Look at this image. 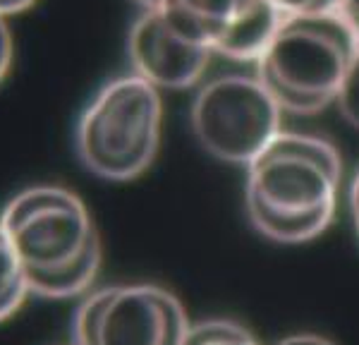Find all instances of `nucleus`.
Wrapping results in <instances>:
<instances>
[{"mask_svg":"<svg viewBox=\"0 0 359 345\" xmlns=\"http://www.w3.org/2000/svg\"><path fill=\"white\" fill-rule=\"evenodd\" d=\"M276 345H335V343L326 336H318V333H294V336L278 341Z\"/></svg>","mask_w":359,"mask_h":345,"instance_id":"obj_16","label":"nucleus"},{"mask_svg":"<svg viewBox=\"0 0 359 345\" xmlns=\"http://www.w3.org/2000/svg\"><path fill=\"white\" fill-rule=\"evenodd\" d=\"M182 345H262V343L240 321L204 319L189 324Z\"/></svg>","mask_w":359,"mask_h":345,"instance_id":"obj_10","label":"nucleus"},{"mask_svg":"<svg viewBox=\"0 0 359 345\" xmlns=\"http://www.w3.org/2000/svg\"><path fill=\"white\" fill-rule=\"evenodd\" d=\"M15 60V39L13 29L8 25V17L0 15V84L5 82V77L10 74Z\"/></svg>","mask_w":359,"mask_h":345,"instance_id":"obj_13","label":"nucleus"},{"mask_svg":"<svg viewBox=\"0 0 359 345\" xmlns=\"http://www.w3.org/2000/svg\"><path fill=\"white\" fill-rule=\"evenodd\" d=\"M189 125L208 156L247 168L280 135L283 108L257 74H221L196 89Z\"/></svg>","mask_w":359,"mask_h":345,"instance_id":"obj_5","label":"nucleus"},{"mask_svg":"<svg viewBox=\"0 0 359 345\" xmlns=\"http://www.w3.org/2000/svg\"><path fill=\"white\" fill-rule=\"evenodd\" d=\"M158 10L213 53L240 62H257L283 17L269 0H161Z\"/></svg>","mask_w":359,"mask_h":345,"instance_id":"obj_7","label":"nucleus"},{"mask_svg":"<svg viewBox=\"0 0 359 345\" xmlns=\"http://www.w3.org/2000/svg\"><path fill=\"white\" fill-rule=\"evenodd\" d=\"M347 206H350V218H352V226H355V235L359 240V168H357L355 177H352V182H350Z\"/></svg>","mask_w":359,"mask_h":345,"instance_id":"obj_15","label":"nucleus"},{"mask_svg":"<svg viewBox=\"0 0 359 345\" xmlns=\"http://www.w3.org/2000/svg\"><path fill=\"white\" fill-rule=\"evenodd\" d=\"M335 10L359 36V0H335Z\"/></svg>","mask_w":359,"mask_h":345,"instance_id":"obj_14","label":"nucleus"},{"mask_svg":"<svg viewBox=\"0 0 359 345\" xmlns=\"http://www.w3.org/2000/svg\"><path fill=\"white\" fill-rule=\"evenodd\" d=\"M39 0H0V15L13 17L20 13H27L29 8H34Z\"/></svg>","mask_w":359,"mask_h":345,"instance_id":"obj_17","label":"nucleus"},{"mask_svg":"<svg viewBox=\"0 0 359 345\" xmlns=\"http://www.w3.org/2000/svg\"><path fill=\"white\" fill-rule=\"evenodd\" d=\"M271 5L285 15H306V13H326L335 10V0H269Z\"/></svg>","mask_w":359,"mask_h":345,"instance_id":"obj_12","label":"nucleus"},{"mask_svg":"<svg viewBox=\"0 0 359 345\" xmlns=\"http://www.w3.org/2000/svg\"><path fill=\"white\" fill-rule=\"evenodd\" d=\"M139 5H142V10H151V8H158L161 0H137Z\"/></svg>","mask_w":359,"mask_h":345,"instance_id":"obj_18","label":"nucleus"},{"mask_svg":"<svg viewBox=\"0 0 359 345\" xmlns=\"http://www.w3.org/2000/svg\"><path fill=\"white\" fill-rule=\"evenodd\" d=\"M161 135V91L130 72L103 84L79 113L74 151L91 175L108 182H130L151 168Z\"/></svg>","mask_w":359,"mask_h":345,"instance_id":"obj_4","label":"nucleus"},{"mask_svg":"<svg viewBox=\"0 0 359 345\" xmlns=\"http://www.w3.org/2000/svg\"><path fill=\"white\" fill-rule=\"evenodd\" d=\"M335 103H338L340 115L345 118V123L359 130V50L355 60H352L350 70L345 74V82L340 86V94Z\"/></svg>","mask_w":359,"mask_h":345,"instance_id":"obj_11","label":"nucleus"},{"mask_svg":"<svg viewBox=\"0 0 359 345\" xmlns=\"http://www.w3.org/2000/svg\"><path fill=\"white\" fill-rule=\"evenodd\" d=\"M245 170V214L262 238L302 245L333 223L343 156L331 140L280 130Z\"/></svg>","mask_w":359,"mask_h":345,"instance_id":"obj_1","label":"nucleus"},{"mask_svg":"<svg viewBox=\"0 0 359 345\" xmlns=\"http://www.w3.org/2000/svg\"><path fill=\"white\" fill-rule=\"evenodd\" d=\"M184 304L156 283H113L89 290L72 314V345H182Z\"/></svg>","mask_w":359,"mask_h":345,"instance_id":"obj_6","label":"nucleus"},{"mask_svg":"<svg viewBox=\"0 0 359 345\" xmlns=\"http://www.w3.org/2000/svg\"><path fill=\"white\" fill-rule=\"evenodd\" d=\"M357 50L359 36L338 10L285 15L254 65L283 113L316 115L338 99Z\"/></svg>","mask_w":359,"mask_h":345,"instance_id":"obj_3","label":"nucleus"},{"mask_svg":"<svg viewBox=\"0 0 359 345\" xmlns=\"http://www.w3.org/2000/svg\"><path fill=\"white\" fill-rule=\"evenodd\" d=\"M132 72L156 89H192L216 55L201 39L184 32L163 10H142L127 34Z\"/></svg>","mask_w":359,"mask_h":345,"instance_id":"obj_8","label":"nucleus"},{"mask_svg":"<svg viewBox=\"0 0 359 345\" xmlns=\"http://www.w3.org/2000/svg\"><path fill=\"white\" fill-rule=\"evenodd\" d=\"M32 295L27 285V276L17 259L8 235L0 226V324L20 312L27 297Z\"/></svg>","mask_w":359,"mask_h":345,"instance_id":"obj_9","label":"nucleus"},{"mask_svg":"<svg viewBox=\"0 0 359 345\" xmlns=\"http://www.w3.org/2000/svg\"><path fill=\"white\" fill-rule=\"evenodd\" d=\"M0 226L43 300L84 297L103 264V245L89 206L60 185H34L5 204Z\"/></svg>","mask_w":359,"mask_h":345,"instance_id":"obj_2","label":"nucleus"}]
</instances>
